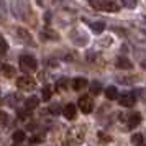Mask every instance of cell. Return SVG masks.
<instances>
[{
	"instance_id": "11",
	"label": "cell",
	"mask_w": 146,
	"mask_h": 146,
	"mask_svg": "<svg viewBox=\"0 0 146 146\" xmlns=\"http://www.w3.org/2000/svg\"><path fill=\"white\" fill-rule=\"evenodd\" d=\"M117 67H118V69H131L133 64L130 62V59H126V58H118V59H117Z\"/></svg>"
},
{
	"instance_id": "16",
	"label": "cell",
	"mask_w": 146,
	"mask_h": 146,
	"mask_svg": "<svg viewBox=\"0 0 146 146\" xmlns=\"http://www.w3.org/2000/svg\"><path fill=\"white\" fill-rule=\"evenodd\" d=\"M13 141L15 143H23L25 141V138H27V135H25V131H21V130H18V131H15L13 133Z\"/></svg>"
},
{
	"instance_id": "24",
	"label": "cell",
	"mask_w": 146,
	"mask_h": 146,
	"mask_svg": "<svg viewBox=\"0 0 146 146\" xmlns=\"http://www.w3.org/2000/svg\"><path fill=\"white\" fill-rule=\"evenodd\" d=\"M7 120H8V115L5 112H0V126L2 125H5L7 123Z\"/></svg>"
},
{
	"instance_id": "3",
	"label": "cell",
	"mask_w": 146,
	"mask_h": 146,
	"mask_svg": "<svg viewBox=\"0 0 146 146\" xmlns=\"http://www.w3.org/2000/svg\"><path fill=\"white\" fill-rule=\"evenodd\" d=\"M79 108L82 110V113H90L94 110V102L89 95H82L79 99Z\"/></svg>"
},
{
	"instance_id": "21",
	"label": "cell",
	"mask_w": 146,
	"mask_h": 146,
	"mask_svg": "<svg viewBox=\"0 0 146 146\" xmlns=\"http://www.w3.org/2000/svg\"><path fill=\"white\" fill-rule=\"evenodd\" d=\"M7 49H8V44H7V41L3 40L2 36H0V56L2 54H5L7 53Z\"/></svg>"
},
{
	"instance_id": "14",
	"label": "cell",
	"mask_w": 146,
	"mask_h": 146,
	"mask_svg": "<svg viewBox=\"0 0 146 146\" xmlns=\"http://www.w3.org/2000/svg\"><path fill=\"white\" fill-rule=\"evenodd\" d=\"M41 35H43L44 38H48V40H59V35L56 33V31H53V30H49V28L43 30V31H41Z\"/></svg>"
},
{
	"instance_id": "26",
	"label": "cell",
	"mask_w": 146,
	"mask_h": 146,
	"mask_svg": "<svg viewBox=\"0 0 146 146\" xmlns=\"http://www.w3.org/2000/svg\"><path fill=\"white\" fill-rule=\"evenodd\" d=\"M40 141H41V136H33V138H30V143H31V145H38Z\"/></svg>"
},
{
	"instance_id": "22",
	"label": "cell",
	"mask_w": 146,
	"mask_h": 146,
	"mask_svg": "<svg viewBox=\"0 0 146 146\" xmlns=\"http://www.w3.org/2000/svg\"><path fill=\"white\" fill-rule=\"evenodd\" d=\"M138 3V0H121V5H125L126 8H135Z\"/></svg>"
},
{
	"instance_id": "1",
	"label": "cell",
	"mask_w": 146,
	"mask_h": 146,
	"mask_svg": "<svg viewBox=\"0 0 146 146\" xmlns=\"http://www.w3.org/2000/svg\"><path fill=\"white\" fill-rule=\"evenodd\" d=\"M36 67H38V62L33 56L23 54L20 58V69L23 72H33V71H36Z\"/></svg>"
},
{
	"instance_id": "6",
	"label": "cell",
	"mask_w": 146,
	"mask_h": 146,
	"mask_svg": "<svg viewBox=\"0 0 146 146\" xmlns=\"http://www.w3.org/2000/svg\"><path fill=\"white\" fill-rule=\"evenodd\" d=\"M76 113H77V110H76V105H74V104H67V105L62 108V115H64L67 120H74L76 118Z\"/></svg>"
},
{
	"instance_id": "17",
	"label": "cell",
	"mask_w": 146,
	"mask_h": 146,
	"mask_svg": "<svg viewBox=\"0 0 146 146\" xmlns=\"http://www.w3.org/2000/svg\"><path fill=\"white\" fill-rule=\"evenodd\" d=\"M67 86H69V80H67L66 77H61V79L56 82V89H58V90H66Z\"/></svg>"
},
{
	"instance_id": "23",
	"label": "cell",
	"mask_w": 146,
	"mask_h": 146,
	"mask_svg": "<svg viewBox=\"0 0 146 146\" xmlns=\"http://www.w3.org/2000/svg\"><path fill=\"white\" fill-rule=\"evenodd\" d=\"M89 2H90V5H92L94 8L102 10V7H104V2H102V0H89Z\"/></svg>"
},
{
	"instance_id": "20",
	"label": "cell",
	"mask_w": 146,
	"mask_h": 146,
	"mask_svg": "<svg viewBox=\"0 0 146 146\" xmlns=\"http://www.w3.org/2000/svg\"><path fill=\"white\" fill-rule=\"evenodd\" d=\"M92 30L95 31V33H102V31L105 30V23H102V21H95V23H92Z\"/></svg>"
},
{
	"instance_id": "13",
	"label": "cell",
	"mask_w": 146,
	"mask_h": 146,
	"mask_svg": "<svg viewBox=\"0 0 146 146\" xmlns=\"http://www.w3.org/2000/svg\"><path fill=\"white\" fill-rule=\"evenodd\" d=\"M131 143L135 146H145V136L141 133H135L131 136Z\"/></svg>"
},
{
	"instance_id": "2",
	"label": "cell",
	"mask_w": 146,
	"mask_h": 146,
	"mask_svg": "<svg viewBox=\"0 0 146 146\" xmlns=\"http://www.w3.org/2000/svg\"><path fill=\"white\" fill-rule=\"evenodd\" d=\"M17 87L20 90H33L36 87V80L30 76H23V77H18L17 79Z\"/></svg>"
},
{
	"instance_id": "7",
	"label": "cell",
	"mask_w": 146,
	"mask_h": 146,
	"mask_svg": "<svg viewBox=\"0 0 146 146\" xmlns=\"http://www.w3.org/2000/svg\"><path fill=\"white\" fill-rule=\"evenodd\" d=\"M126 117H128V126H130V128H135V126L139 125V121H141V113H138V112L131 113V115H126Z\"/></svg>"
},
{
	"instance_id": "15",
	"label": "cell",
	"mask_w": 146,
	"mask_h": 146,
	"mask_svg": "<svg viewBox=\"0 0 146 146\" xmlns=\"http://www.w3.org/2000/svg\"><path fill=\"white\" fill-rule=\"evenodd\" d=\"M51 95H53V87L51 86H44L43 87V90H41V97H43V100H49L51 99Z\"/></svg>"
},
{
	"instance_id": "5",
	"label": "cell",
	"mask_w": 146,
	"mask_h": 146,
	"mask_svg": "<svg viewBox=\"0 0 146 146\" xmlns=\"http://www.w3.org/2000/svg\"><path fill=\"white\" fill-rule=\"evenodd\" d=\"M71 86H72L74 90H77V92H79V90H84V89L89 86V80H87L86 77H76V79L72 80V84H71Z\"/></svg>"
},
{
	"instance_id": "19",
	"label": "cell",
	"mask_w": 146,
	"mask_h": 146,
	"mask_svg": "<svg viewBox=\"0 0 146 146\" xmlns=\"http://www.w3.org/2000/svg\"><path fill=\"white\" fill-rule=\"evenodd\" d=\"M17 33L21 36V40H23V41H27V43H33V41H31V35L28 33V31H25V30L18 28V30H17Z\"/></svg>"
},
{
	"instance_id": "8",
	"label": "cell",
	"mask_w": 146,
	"mask_h": 146,
	"mask_svg": "<svg viewBox=\"0 0 146 146\" xmlns=\"http://www.w3.org/2000/svg\"><path fill=\"white\" fill-rule=\"evenodd\" d=\"M0 72L3 74V77H13L15 76V67L10 64H2L0 66Z\"/></svg>"
},
{
	"instance_id": "28",
	"label": "cell",
	"mask_w": 146,
	"mask_h": 146,
	"mask_svg": "<svg viewBox=\"0 0 146 146\" xmlns=\"http://www.w3.org/2000/svg\"><path fill=\"white\" fill-rule=\"evenodd\" d=\"M13 146H23V145H21V143H15Z\"/></svg>"
},
{
	"instance_id": "12",
	"label": "cell",
	"mask_w": 146,
	"mask_h": 146,
	"mask_svg": "<svg viewBox=\"0 0 146 146\" xmlns=\"http://www.w3.org/2000/svg\"><path fill=\"white\" fill-rule=\"evenodd\" d=\"M102 10L115 13V12H118V10H120V7L115 3V2H104V7H102Z\"/></svg>"
},
{
	"instance_id": "4",
	"label": "cell",
	"mask_w": 146,
	"mask_h": 146,
	"mask_svg": "<svg viewBox=\"0 0 146 146\" xmlns=\"http://www.w3.org/2000/svg\"><path fill=\"white\" fill-rule=\"evenodd\" d=\"M118 100H120V104H121L123 107H133L135 104H136V95H135V94L126 92V94H123Z\"/></svg>"
},
{
	"instance_id": "27",
	"label": "cell",
	"mask_w": 146,
	"mask_h": 146,
	"mask_svg": "<svg viewBox=\"0 0 146 146\" xmlns=\"http://www.w3.org/2000/svg\"><path fill=\"white\" fill-rule=\"evenodd\" d=\"M100 138L105 139V141H112V138H110V136H107V135H104V133H100Z\"/></svg>"
},
{
	"instance_id": "18",
	"label": "cell",
	"mask_w": 146,
	"mask_h": 146,
	"mask_svg": "<svg viewBox=\"0 0 146 146\" xmlns=\"http://www.w3.org/2000/svg\"><path fill=\"white\" fill-rule=\"evenodd\" d=\"M89 87H90V94H92V95H99V94L102 92V86H100V82H92Z\"/></svg>"
},
{
	"instance_id": "9",
	"label": "cell",
	"mask_w": 146,
	"mask_h": 146,
	"mask_svg": "<svg viewBox=\"0 0 146 146\" xmlns=\"http://www.w3.org/2000/svg\"><path fill=\"white\" fill-rule=\"evenodd\" d=\"M38 104H40V99H38V97H30V99L25 100V108L30 112V110L36 108V107H38Z\"/></svg>"
},
{
	"instance_id": "10",
	"label": "cell",
	"mask_w": 146,
	"mask_h": 146,
	"mask_svg": "<svg viewBox=\"0 0 146 146\" xmlns=\"http://www.w3.org/2000/svg\"><path fill=\"white\" fill-rule=\"evenodd\" d=\"M105 97H107L108 100L118 99V90H117V87H113V86L107 87V89H105Z\"/></svg>"
},
{
	"instance_id": "25",
	"label": "cell",
	"mask_w": 146,
	"mask_h": 146,
	"mask_svg": "<svg viewBox=\"0 0 146 146\" xmlns=\"http://www.w3.org/2000/svg\"><path fill=\"white\" fill-rule=\"evenodd\" d=\"M49 112H51V113H59L61 112V107L58 105V104H56V105H51V107H49Z\"/></svg>"
}]
</instances>
